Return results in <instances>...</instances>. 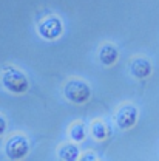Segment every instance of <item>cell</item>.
Masks as SVG:
<instances>
[{
  "mask_svg": "<svg viewBox=\"0 0 159 161\" xmlns=\"http://www.w3.org/2000/svg\"><path fill=\"white\" fill-rule=\"evenodd\" d=\"M2 84L3 87L9 92V93H14V95H22L28 90L29 87V82L26 75L16 68V67H6L2 73Z\"/></svg>",
  "mask_w": 159,
  "mask_h": 161,
  "instance_id": "6da1fadb",
  "label": "cell"
},
{
  "mask_svg": "<svg viewBox=\"0 0 159 161\" xmlns=\"http://www.w3.org/2000/svg\"><path fill=\"white\" fill-rule=\"evenodd\" d=\"M29 152V141L23 135H13L5 144V153L9 160H23Z\"/></svg>",
  "mask_w": 159,
  "mask_h": 161,
  "instance_id": "3957f363",
  "label": "cell"
},
{
  "mask_svg": "<svg viewBox=\"0 0 159 161\" xmlns=\"http://www.w3.org/2000/svg\"><path fill=\"white\" fill-rule=\"evenodd\" d=\"M98 56H99V62L102 64V65H105V67H111V65L116 64V60H118V58H119V51H118V48H116L114 45H111V43H105V45H102V47L99 48Z\"/></svg>",
  "mask_w": 159,
  "mask_h": 161,
  "instance_id": "52a82bcc",
  "label": "cell"
},
{
  "mask_svg": "<svg viewBox=\"0 0 159 161\" xmlns=\"http://www.w3.org/2000/svg\"><path fill=\"white\" fill-rule=\"evenodd\" d=\"M37 31H39L40 36H42L43 39H46V40L57 39V37H60V36H62V33H63V25H62V20H60L59 17H54V16L46 17V19H43L39 23Z\"/></svg>",
  "mask_w": 159,
  "mask_h": 161,
  "instance_id": "277c9868",
  "label": "cell"
},
{
  "mask_svg": "<svg viewBox=\"0 0 159 161\" xmlns=\"http://www.w3.org/2000/svg\"><path fill=\"white\" fill-rule=\"evenodd\" d=\"M110 133V129L102 122V121H94L91 124V135L99 141H103Z\"/></svg>",
  "mask_w": 159,
  "mask_h": 161,
  "instance_id": "9c48e42d",
  "label": "cell"
},
{
  "mask_svg": "<svg viewBox=\"0 0 159 161\" xmlns=\"http://www.w3.org/2000/svg\"><path fill=\"white\" fill-rule=\"evenodd\" d=\"M57 155H59L60 160H63V161H76V160H79L80 150L76 144L66 142V144H62L59 147Z\"/></svg>",
  "mask_w": 159,
  "mask_h": 161,
  "instance_id": "ba28073f",
  "label": "cell"
},
{
  "mask_svg": "<svg viewBox=\"0 0 159 161\" xmlns=\"http://www.w3.org/2000/svg\"><path fill=\"white\" fill-rule=\"evenodd\" d=\"M63 95L73 104H83L90 99L91 88L82 79H70L63 85Z\"/></svg>",
  "mask_w": 159,
  "mask_h": 161,
  "instance_id": "7a4b0ae2",
  "label": "cell"
},
{
  "mask_svg": "<svg viewBox=\"0 0 159 161\" xmlns=\"http://www.w3.org/2000/svg\"><path fill=\"white\" fill-rule=\"evenodd\" d=\"M114 121H116V125L119 127L120 130L131 129L136 124V121H138V108L135 105H131V104L122 105L119 110L116 112Z\"/></svg>",
  "mask_w": 159,
  "mask_h": 161,
  "instance_id": "5b68a950",
  "label": "cell"
},
{
  "mask_svg": "<svg viewBox=\"0 0 159 161\" xmlns=\"http://www.w3.org/2000/svg\"><path fill=\"white\" fill-rule=\"evenodd\" d=\"M85 135H87V132H85V125L82 122H74L70 127V136H71V140L74 141V142L83 141Z\"/></svg>",
  "mask_w": 159,
  "mask_h": 161,
  "instance_id": "30bf717a",
  "label": "cell"
},
{
  "mask_svg": "<svg viewBox=\"0 0 159 161\" xmlns=\"http://www.w3.org/2000/svg\"><path fill=\"white\" fill-rule=\"evenodd\" d=\"M82 161H87V160H91V161H96L98 160V157H96V153H93V152H87V153H83L82 157H79Z\"/></svg>",
  "mask_w": 159,
  "mask_h": 161,
  "instance_id": "8fae6325",
  "label": "cell"
},
{
  "mask_svg": "<svg viewBox=\"0 0 159 161\" xmlns=\"http://www.w3.org/2000/svg\"><path fill=\"white\" fill-rule=\"evenodd\" d=\"M151 64L150 60L145 59V58H135V59L130 62V73L133 78L136 79H145L151 75Z\"/></svg>",
  "mask_w": 159,
  "mask_h": 161,
  "instance_id": "8992f818",
  "label": "cell"
},
{
  "mask_svg": "<svg viewBox=\"0 0 159 161\" xmlns=\"http://www.w3.org/2000/svg\"><path fill=\"white\" fill-rule=\"evenodd\" d=\"M6 132V119L0 115V135H3Z\"/></svg>",
  "mask_w": 159,
  "mask_h": 161,
  "instance_id": "7c38bea8",
  "label": "cell"
}]
</instances>
